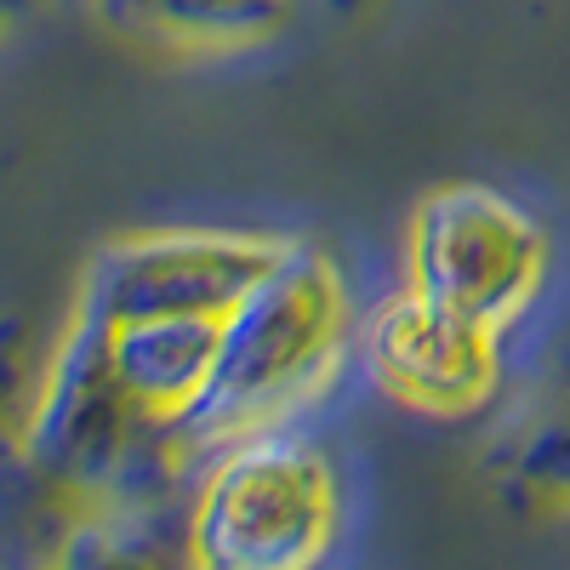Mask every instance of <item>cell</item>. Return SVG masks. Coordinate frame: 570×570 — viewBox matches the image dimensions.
<instances>
[{"mask_svg":"<svg viewBox=\"0 0 570 570\" xmlns=\"http://www.w3.org/2000/svg\"><path fill=\"white\" fill-rule=\"evenodd\" d=\"M331 337H337V292L314 257H274V268L234 303V320L217 343L212 389L234 411L285 405L314 383Z\"/></svg>","mask_w":570,"mask_h":570,"instance_id":"cell-1","label":"cell"},{"mask_svg":"<svg viewBox=\"0 0 570 570\" xmlns=\"http://www.w3.org/2000/svg\"><path fill=\"white\" fill-rule=\"evenodd\" d=\"M491 325L468 320L434 297H405L389 308L383 331H376V371L394 389L434 400V405H462L485 389L491 376Z\"/></svg>","mask_w":570,"mask_h":570,"instance_id":"cell-4","label":"cell"},{"mask_svg":"<svg viewBox=\"0 0 570 570\" xmlns=\"http://www.w3.org/2000/svg\"><path fill=\"white\" fill-rule=\"evenodd\" d=\"M542 263V240L508 200L462 188L428 206L416 234V292L480 325H497L525 303Z\"/></svg>","mask_w":570,"mask_h":570,"instance_id":"cell-3","label":"cell"},{"mask_svg":"<svg viewBox=\"0 0 570 570\" xmlns=\"http://www.w3.org/2000/svg\"><path fill=\"white\" fill-rule=\"evenodd\" d=\"M331 531V480L297 440H263L228 462L206 502V553L223 564H303Z\"/></svg>","mask_w":570,"mask_h":570,"instance_id":"cell-2","label":"cell"}]
</instances>
